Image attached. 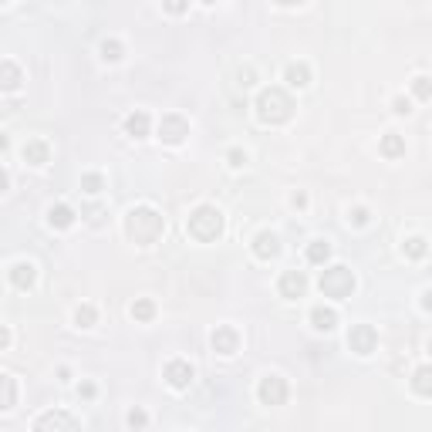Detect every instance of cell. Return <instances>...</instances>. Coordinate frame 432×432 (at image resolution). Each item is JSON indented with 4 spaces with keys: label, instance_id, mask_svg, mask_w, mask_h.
Wrapping results in <instances>:
<instances>
[{
    "label": "cell",
    "instance_id": "484cf974",
    "mask_svg": "<svg viewBox=\"0 0 432 432\" xmlns=\"http://www.w3.org/2000/svg\"><path fill=\"white\" fill-rule=\"evenodd\" d=\"M95 321H98V311H95V304H78V308H75V324H78V328H92Z\"/></svg>",
    "mask_w": 432,
    "mask_h": 432
},
{
    "label": "cell",
    "instance_id": "b9f144b4",
    "mask_svg": "<svg viewBox=\"0 0 432 432\" xmlns=\"http://www.w3.org/2000/svg\"><path fill=\"white\" fill-rule=\"evenodd\" d=\"M203 4H216V0H203Z\"/></svg>",
    "mask_w": 432,
    "mask_h": 432
},
{
    "label": "cell",
    "instance_id": "f546056e",
    "mask_svg": "<svg viewBox=\"0 0 432 432\" xmlns=\"http://www.w3.org/2000/svg\"><path fill=\"white\" fill-rule=\"evenodd\" d=\"M125 422H128L132 429H145V426H149V416H145L142 409H132V412L125 416Z\"/></svg>",
    "mask_w": 432,
    "mask_h": 432
},
{
    "label": "cell",
    "instance_id": "5b68a950",
    "mask_svg": "<svg viewBox=\"0 0 432 432\" xmlns=\"http://www.w3.org/2000/svg\"><path fill=\"white\" fill-rule=\"evenodd\" d=\"M348 348L361 358L371 355V352L378 348V331H375L371 324H352V331H348Z\"/></svg>",
    "mask_w": 432,
    "mask_h": 432
},
{
    "label": "cell",
    "instance_id": "83f0119b",
    "mask_svg": "<svg viewBox=\"0 0 432 432\" xmlns=\"http://www.w3.org/2000/svg\"><path fill=\"white\" fill-rule=\"evenodd\" d=\"M81 189H85V193H102V189H105V179H102V172H85V176H81Z\"/></svg>",
    "mask_w": 432,
    "mask_h": 432
},
{
    "label": "cell",
    "instance_id": "44dd1931",
    "mask_svg": "<svg viewBox=\"0 0 432 432\" xmlns=\"http://www.w3.org/2000/svg\"><path fill=\"white\" fill-rule=\"evenodd\" d=\"M378 152L385 155V159H399V155H405V139H402L399 132H388L385 139L378 142Z\"/></svg>",
    "mask_w": 432,
    "mask_h": 432
},
{
    "label": "cell",
    "instance_id": "cb8c5ba5",
    "mask_svg": "<svg viewBox=\"0 0 432 432\" xmlns=\"http://www.w3.org/2000/svg\"><path fill=\"white\" fill-rule=\"evenodd\" d=\"M328 257H331V244H328V240H311L308 263H328Z\"/></svg>",
    "mask_w": 432,
    "mask_h": 432
},
{
    "label": "cell",
    "instance_id": "8992f818",
    "mask_svg": "<svg viewBox=\"0 0 432 432\" xmlns=\"http://www.w3.org/2000/svg\"><path fill=\"white\" fill-rule=\"evenodd\" d=\"M257 399H260V405H284V402H287V382H284L280 375H267V378H260Z\"/></svg>",
    "mask_w": 432,
    "mask_h": 432
},
{
    "label": "cell",
    "instance_id": "8fae6325",
    "mask_svg": "<svg viewBox=\"0 0 432 432\" xmlns=\"http://www.w3.org/2000/svg\"><path fill=\"white\" fill-rule=\"evenodd\" d=\"M253 257L257 260H274L280 253V240H277V233H270V230H260L257 236H253Z\"/></svg>",
    "mask_w": 432,
    "mask_h": 432
},
{
    "label": "cell",
    "instance_id": "3957f363",
    "mask_svg": "<svg viewBox=\"0 0 432 432\" xmlns=\"http://www.w3.org/2000/svg\"><path fill=\"white\" fill-rule=\"evenodd\" d=\"M186 230H189L193 240H200V244H213V240L223 236V213H220L216 206H210V203H203V206H196V210L189 213Z\"/></svg>",
    "mask_w": 432,
    "mask_h": 432
},
{
    "label": "cell",
    "instance_id": "d6986e66",
    "mask_svg": "<svg viewBox=\"0 0 432 432\" xmlns=\"http://www.w3.org/2000/svg\"><path fill=\"white\" fill-rule=\"evenodd\" d=\"M284 81H287L291 88H304V85H311V68L304 61L287 64V71H284Z\"/></svg>",
    "mask_w": 432,
    "mask_h": 432
},
{
    "label": "cell",
    "instance_id": "60d3db41",
    "mask_svg": "<svg viewBox=\"0 0 432 432\" xmlns=\"http://www.w3.org/2000/svg\"><path fill=\"white\" fill-rule=\"evenodd\" d=\"M7 145H11V139H7V136H4V132H0V152H4V149H7Z\"/></svg>",
    "mask_w": 432,
    "mask_h": 432
},
{
    "label": "cell",
    "instance_id": "ffe728a7",
    "mask_svg": "<svg viewBox=\"0 0 432 432\" xmlns=\"http://www.w3.org/2000/svg\"><path fill=\"white\" fill-rule=\"evenodd\" d=\"M14 405H17V382L11 375L0 371V412H7V409H14Z\"/></svg>",
    "mask_w": 432,
    "mask_h": 432
},
{
    "label": "cell",
    "instance_id": "30bf717a",
    "mask_svg": "<svg viewBox=\"0 0 432 432\" xmlns=\"http://www.w3.org/2000/svg\"><path fill=\"white\" fill-rule=\"evenodd\" d=\"M210 341H213V352H220V355H236V348H240V335L230 324H220Z\"/></svg>",
    "mask_w": 432,
    "mask_h": 432
},
{
    "label": "cell",
    "instance_id": "1f68e13d",
    "mask_svg": "<svg viewBox=\"0 0 432 432\" xmlns=\"http://www.w3.org/2000/svg\"><path fill=\"white\" fill-rule=\"evenodd\" d=\"M227 162H230L233 169H244V166H247V152H244V149H230V152H227Z\"/></svg>",
    "mask_w": 432,
    "mask_h": 432
},
{
    "label": "cell",
    "instance_id": "9a60e30c",
    "mask_svg": "<svg viewBox=\"0 0 432 432\" xmlns=\"http://www.w3.org/2000/svg\"><path fill=\"white\" fill-rule=\"evenodd\" d=\"M311 324H314V331H335V324H338V311L335 308H311Z\"/></svg>",
    "mask_w": 432,
    "mask_h": 432
},
{
    "label": "cell",
    "instance_id": "836d02e7",
    "mask_svg": "<svg viewBox=\"0 0 432 432\" xmlns=\"http://www.w3.org/2000/svg\"><path fill=\"white\" fill-rule=\"evenodd\" d=\"M392 108H395V112H399V115H409V112H412V102H409V98H395V102H392Z\"/></svg>",
    "mask_w": 432,
    "mask_h": 432
},
{
    "label": "cell",
    "instance_id": "d4e9b609",
    "mask_svg": "<svg viewBox=\"0 0 432 432\" xmlns=\"http://www.w3.org/2000/svg\"><path fill=\"white\" fill-rule=\"evenodd\" d=\"M132 318H136V321H152L155 318V304L152 301H149V297H139V301H136V304H132Z\"/></svg>",
    "mask_w": 432,
    "mask_h": 432
},
{
    "label": "cell",
    "instance_id": "5bb4252c",
    "mask_svg": "<svg viewBox=\"0 0 432 432\" xmlns=\"http://www.w3.org/2000/svg\"><path fill=\"white\" fill-rule=\"evenodd\" d=\"M34 429H78V419L68 416V412H47V416H41L37 422H34Z\"/></svg>",
    "mask_w": 432,
    "mask_h": 432
},
{
    "label": "cell",
    "instance_id": "9c48e42d",
    "mask_svg": "<svg viewBox=\"0 0 432 432\" xmlns=\"http://www.w3.org/2000/svg\"><path fill=\"white\" fill-rule=\"evenodd\" d=\"M277 291H280V297L297 301V297H304V291H308V277L301 270H284L277 280Z\"/></svg>",
    "mask_w": 432,
    "mask_h": 432
},
{
    "label": "cell",
    "instance_id": "f35d334b",
    "mask_svg": "<svg viewBox=\"0 0 432 432\" xmlns=\"http://www.w3.org/2000/svg\"><path fill=\"white\" fill-rule=\"evenodd\" d=\"M7 186H11V176H7V169L0 166V193H7Z\"/></svg>",
    "mask_w": 432,
    "mask_h": 432
},
{
    "label": "cell",
    "instance_id": "ab89813d",
    "mask_svg": "<svg viewBox=\"0 0 432 432\" xmlns=\"http://www.w3.org/2000/svg\"><path fill=\"white\" fill-rule=\"evenodd\" d=\"M280 7H297V4H304V0H277Z\"/></svg>",
    "mask_w": 432,
    "mask_h": 432
},
{
    "label": "cell",
    "instance_id": "277c9868",
    "mask_svg": "<svg viewBox=\"0 0 432 432\" xmlns=\"http://www.w3.org/2000/svg\"><path fill=\"white\" fill-rule=\"evenodd\" d=\"M318 287H321L324 297H335V301H344V297H352L355 294V274L348 270V267H328L318 280Z\"/></svg>",
    "mask_w": 432,
    "mask_h": 432
},
{
    "label": "cell",
    "instance_id": "7a4b0ae2",
    "mask_svg": "<svg viewBox=\"0 0 432 432\" xmlns=\"http://www.w3.org/2000/svg\"><path fill=\"white\" fill-rule=\"evenodd\" d=\"M253 108H257V119L263 125H284V122H291V115H294V102L284 88H263L257 95Z\"/></svg>",
    "mask_w": 432,
    "mask_h": 432
},
{
    "label": "cell",
    "instance_id": "d590c367",
    "mask_svg": "<svg viewBox=\"0 0 432 432\" xmlns=\"http://www.w3.org/2000/svg\"><path fill=\"white\" fill-rule=\"evenodd\" d=\"M78 392H81V399H95V392H98V388H95L92 382H81V388H78Z\"/></svg>",
    "mask_w": 432,
    "mask_h": 432
},
{
    "label": "cell",
    "instance_id": "e575fe53",
    "mask_svg": "<svg viewBox=\"0 0 432 432\" xmlns=\"http://www.w3.org/2000/svg\"><path fill=\"white\" fill-rule=\"evenodd\" d=\"M4 348H11V328L7 324H0V352Z\"/></svg>",
    "mask_w": 432,
    "mask_h": 432
},
{
    "label": "cell",
    "instance_id": "4316f807",
    "mask_svg": "<svg viewBox=\"0 0 432 432\" xmlns=\"http://www.w3.org/2000/svg\"><path fill=\"white\" fill-rule=\"evenodd\" d=\"M122 54H125L122 41H115V37H105V41H102V58H105V61H122Z\"/></svg>",
    "mask_w": 432,
    "mask_h": 432
},
{
    "label": "cell",
    "instance_id": "74e56055",
    "mask_svg": "<svg viewBox=\"0 0 432 432\" xmlns=\"http://www.w3.org/2000/svg\"><path fill=\"white\" fill-rule=\"evenodd\" d=\"M291 203H294V206H297V210H304V206H308V196H304V193H294V196H291Z\"/></svg>",
    "mask_w": 432,
    "mask_h": 432
},
{
    "label": "cell",
    "instance_id": "7bdbcfd3",
    "mask_svg": "<svg viewBox=\"0 0 432 432\" xmlns=\"http://www.w3.org/2000/svg\"><path fill=\"white\" fill-rule=\"evenodd\" d=\"M0 4H7V0H0Z\"/></svg>",
    "mask_w": 432,
    "mask_h": 432
},
{
    "label": "cell",
    "instance_id": "603a6c76",
    "mask_svg": "<svg viewBox=\"0 0 432 432\" xmlns=\"http://www.w3.org/2000/svg\"><path fill=\"white\" fill-rule=\"evenodd\" d=\"M426 236H409V240H405V244H402V253H405V257H409V260H422V257H426Z\"/></svg>",
    "mask_w": 432,
    "mask_h": 432
},
{
    "label": "cell",
    "instance_id": "4dcf8cb0",
    "mask_svg": "<svg viewBox=\"0 0 432 432\" xmlns=\"http://www.w3.org/2000/svg\"><path fill=\"white\" fill-rule=\"evenodd\" d=\"M162 7H166V11H169V14L183 17L186 11H189V0H162Z\"/></svg>",
    "mask_w": 432,
    "mask_h": 432
},
{
    "label": "cell",
    "instance_id": "7c38bea8",
    "mask_svg": "<svg viewBox=\"0 0 432 432\" xmlns=\"http://www.w3.org/2000/svg\"><path fill=\"white\" fill-rule=\"evenodd\" d=\"M34 280H37V267L31 260H20L11 267V284H14L17 291H31Z\"/></svg>",
    "mask_w": 432,
    "mask_h": 432
},
{
    "label": "cell",
    "instance_id": "e0dca14e",
    "mask_svg": "<svg viewBox=\"0 0 432 432\" xmlns=\"http://www.w3.org/2000/svg\"><path fill=\"white\" fill-rule=\"evenodd\" d=\"M149 128H152V119H149L145 112H132V115L125 119V132H128L132 139H145Z\"/></svg>",
    "mask_w": 432,
    "mask_h": 432
},
{
    "label": "cell",
    "instance_id": "7402d4cb",
    "mask_svg": "<svg viewBox=\"0 0 432 432\" xmlns=\"http://www.w3.org/2000/svg\"><path fill=\"white\" fill-rule=\"evenodd\" d=\"M412 388H416L422 399H429V395H432V368H429V365H422V368L416 371V378H412Z\"/></svg>",
    "mask_w": 432,
    "mask_h": 432
},
{
    "label": "cell",
    "instance_id": "8d00e7d4",
    "mask_svg": "<svg viewBox=\"0 0 432 432\" xmlns=\"http://www.w3.org/2000/svg\"><path fill=\"white\" fill-rule=\"evenodd\" d=\"M240 85H244V88L253 85V71H250V68H240Z\"/></svg>",
    "mask_w": 432,
    "mask_h": 432
},
{
    "label": "cell",
    "instance_id": "4fadbf2b",
    "mask_svg": "<svg viewBox=\"0 0 432 432\" xmlns=\"http://www.w3.org/2000/svg\"><path fill=\"white\" fill-rule=\"evenodd\" d=\"M24 155V162H31V166H44L47 159H51V145L44 139H28V145L20 149Z\"/></svg>",
    "mask_w": 432,
    "mask_h": 432
},
{
    "label": "cell",
    "instance_id": "d6a6232c",
    "mask_svg": "<svg viewBox=\"0 0 432 432\" xmlns=\"http://www.w3.org/2000/svg\"><path fill=\"white\" fill-rule=\"evenodd\" d=\"M348 220H352L355 227H365V223H368V220H371V213H368V210H365V206H355V210L348 213Z\"/></svg>",
    "mask_w": 432,
    "mask_h": 432
},
{
    "label": "cell",
    "instance_id": "2e32d148",
    "mask_svg": "<svg viewBox=\"0 0 432 432\" xmlns=\"http://www.w3.org/2000/svg\"><path fill=\"white\" fill-rule=\"evenodd\" d=\"M20 81H24V75L14 61H0V92H17Z\"/></svg>",
    "mask_w": 432,
    "mask_h": 432
},
{
    "label": "cell",
    "instance_id": "6da1fadb",
    "mask_svg": "<svg viewBox=\"0 0 432 432\" xmlns=\"http://www.w3.org/2000/svg\"><path fill=\"white\" fill-rule=\"evenodd\" d=\"M162 230H166V220H162V213L152 210V206H136L132 213L125 216V233H128V240L139 244V247L155 244V240L162 236Z\"/></svg>",
    "mask_w": 432,
    "mask_h": 432
},
{
    "label": "cell",
    "instance_id": "52a82bcc",
    "mask_svg": "<svg viewBox=\"0 0 432 432\" xmlns=\"http://www.w3.org/2000/svg\"><path fill=\"white\" fill-rule=\"evenodd\" d=\"M186 136H189V122H186L183 115H162V122H159V139L169 142V145H179Z\"/></svg>",
    "mask_w": 432,
    "mask_h": 432
},
{
    "label": "cell",
    "instance_id": "ac0fdd59",
    "mask_svg": "<svg viewBox=\"0 0 432 432\" xmlns=\"http://www.w3.org/2000/svg\"><path fill=\"white\" fill-rule=\"evenodd\" d=\"M47 223H51L54 230H68V227L75 223V210H71L68 203H58V206L47 210Z\"/></svg>",
    "mask_w": 432,
    "mask_h": 432
},
{
    "label": "cell",
    "instance_id": "ba28073f",
    "mask_svg": "<svg viewBox=\"0 0 432 432\" xmlns=\"http://www.w3.org/2000/svg\"><path fill=\"white\" fill-rule=\"evenodd\" d=\"M162 375H166V382H169L172 388H189L193 378H196V371H193V365H189L186 358H172Z\"/></svg>",
    "mask_w": 432,
    "mask_h": 432
},
{
    "label": "cell",
    "instance_id": "f1b7e54d",
    "mask_svg": "<svg viewBox=\"0 0 432 432\" xmlns=\"http://www.w3.org/2000/svg\"><path fill=\"white\" fill-rule=\"evenodd\" d=\"M412 92H416L419 102H429V98H432V81L426 75H419L416 81H412Z\"/></svg>",
    "mask_w": 432,
    "mask_h": 432
}]
</instances>
